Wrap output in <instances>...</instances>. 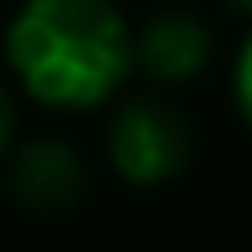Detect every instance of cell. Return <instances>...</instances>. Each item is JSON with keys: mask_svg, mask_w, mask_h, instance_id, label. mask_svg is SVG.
I'll return each mask as SVG.
<instances>
[{"mask_svg": "<svg viewBox=\"0 0 252 252\" xmlns=\"http://www.w3.org/2000/svg\"><path fill=\"white\" fill-rule=\"evenodd\" d=\"M237 103H242V113L252 124V36L242 41V57H237Z\"/></svg>", "mask_w": 252, "mask_h": 252, "instance_id": "obj_5", "label": "cell"}, {"mask_svg": "<svg viewBox=\"0 0 252 252\" xmlns=\"http://www.w3.org/2000/svg\"><path fill=\"white\" fill-rule=\"evenodd\" d=\"M108 159L124 180L134 186H159L175 180L190 159V129L175 108H165L159 98H134L124 103V113L113 119L108 134Z\"/></svg>", "mask_w": 252, "mask_h": 252, "instance_id": "obj_2", "label": "cell"}, {"mask_svg": "<svg viewBox=\"0 0 252 252\" xmlns=\"http://www.w3.org/2000/svg\"><path fill=\"white\" fill-rule=\"evenodd\" d=\"M88 175H83V159H77L67 144L57 139H36L26 144L16 159H10V196H16L26 211L36 216H62L83 201Z\"/></svg>", "mask_w": 252, "mask_h": 252, "instance_id": "obj_3", "label": "cell"}, {"mask_svg": "<svg viewBox=\"0 0 252 252\" xmlns=\"http://www.w3.org/2000/svg\"><path fill=\"white\" fill-rule=\"evenodd\" d=\"M232 5H237V10H252V0H232Z\"/></svg>", "mask_w": 252, "mask_h": 252, "instance_id": "obj_7", "label": "cell"}, {"mask_svg": "<svg viewBox=\"0 0 252 252\" xmlns=\"http://www.w3.org/2000/svg\"><path fill=\"white\" fill-rule=\"evenodd\" d=\"M10 139H16V108H10L5 88H0V159H5V150H10Z\"/></svg>", "mask_w": 252, "mask_h": 252, "instance_id": "obj_6", "label": "cell"}, {"mask_svg": "<svg viewBox=\"0 0 252 252\" xmlns=\"http://www.w3.org/2000/svg\"><path fill=\"white\" fill-rule=\"evenodd\" d=\"M206 57H211V31H206V21L190 16V10L155 16L150 26L139 31V41H134V62H139L155 83H186V77H196L206 67Z\"/></svg>", "mask_w": 252, "mask_h": 252, "instance_id": "obj_4", "label": "cell"}, {"mask_svg": "<svg viewBox=\"0 0 252 252\" xmlns=\"http://www.w3.org/2000/svg\"><path fill=\"white\" fill-rule=\"evenodd\" d=\"M5 57L36 103L93 108L134 72V36L108 0H26L5 31Z\"/></svg>", "mask_w": 252, "mask_h": 252, "instance_id": "obj_1", "label": "cell"}]
</instances>
